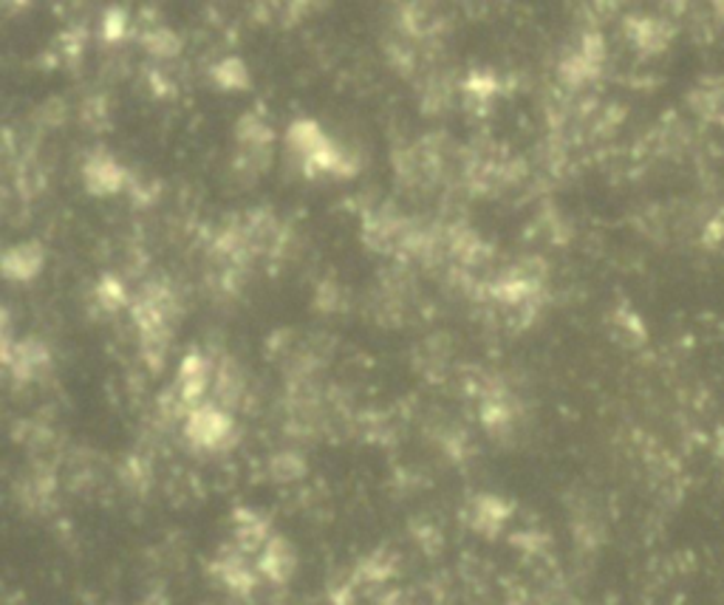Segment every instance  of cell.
<instances>
[{
    "mask_svg": "<svg viewBox=\"0 0 724 605\" xmlns=\"http://www.w3.org/2000/svg\"><path fill=\"white\" fill-rule=\"evenodd\" d=\"M227 430H229V419L216 408L193 410V417H190L187 422V436L193 439V442H202V444L221 442V439L227 436Z\"/></svg>",
    "mask_w": 724,
    "mask_h": 605,
    "instance_id": "1",
    "label": "cell"
},
{
    "mask_svg": "<svg viewBox=\"0 0 724 605\" xmlns=\"http://www.w3.org/2000/svg\"><path fill=\"white\" fill-rule=\"evenodd\" d=\"M43 269V252L37 244H20L3 255V272L14 280H29Z\"/></svg>",
    "mask_w": 724,
    "mask_h": 605,
    "instance_id": "2",
    "label": "cell"
},
{
    "mask_svg": "<svg viewBox=\"0 0 724 605\" xmlns=\"http://www.w3.org/2000/svg\"><path fill=\"white\" fill-rule=\"evenodd\" d=\"M125 170L119 164H114L111 159H97L85 168V182H88V190H94L97 196H105V193H114V190L122 187Z\"/></svg>",
    "mask_w": 724,
    "mask_h": 605,
    "instance_id": "3",
    "label": "cell"
},
{
    "mask_svg": "<svg viewBox=\"0 0 724 605\" xmlns=\"http://www.w3.org/2000/svg\"><path fill=\"white\" fill-rule=\"evenodd\" d=\"M184 399H196L207 388V363L198 357H190L182 368Z\"/></svg>",
    "mask_w": 724,
    "mask_h": 605,
    "instance_id": "4",
    "label": "cell"
},
{
    "mask_svg": "<svg viewBox=\"0 0 724 605\" xmlns=\"http://www.w3.org/2000/svg\"><path fill=\"white\" fill-rule=\"evenodd\" d=\"M213 77H216V83L221 85V88H247L249 85V72L238 57H229L224 60V63H218V66L213 68Z\"/></svg>",
    "mask_w": 724,
    "mask_h": 605,
    "instance_id": "5",
    "label": "cell"
},
{
    "mask_svg": "<svg viewBox=\"0 0 724 605\" xmlns=\"http://www.w3.org/2000/svg\"><path fill=\"white\" fill-rule=\"evenodd\" d=\"M148 48H151L153 54H159V57H170V54L179 52V40L176 34L168 32V29H159V32H153L151 37H148Z\"/></svg>",
    "mask_w": 724,
    "mask_h": 605,
    "instance_id": "6",
    "label": "cell"
}]
</instances>
